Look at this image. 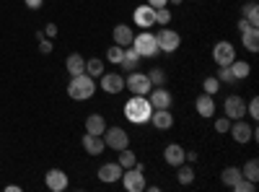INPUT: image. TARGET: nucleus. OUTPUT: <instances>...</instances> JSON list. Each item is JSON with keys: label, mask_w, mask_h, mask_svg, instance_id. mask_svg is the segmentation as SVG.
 Returning <instances> with one entry per match:
<instances>
[{"label": "nucleus", "mask_w": 259, "mask_h": 192, "mask_svg": "<svg viewBox=\"0 0 259 192\" xmlns=\"http://www.w3.org/2000/svg\"><path fill=\"white\" fill-rule=\"evenodd\" d=\"M231 122H233V120H228L226 114L218 117V120H215V130H218V133H228V130H231Z\"/></svg>", "instance_id": "obj_39"}, {"label": "nucleus", "mask_w": 259, "mask_h": 192, "mask_svg": "<svg viewBox=\"0 0 259 192\" xmlns=\"http://www.w3.org/2000/svg\"><path fill=\"white\" fill-rule=\"evenodd\" d=\"M231 189H233V192H254V189H256V182H249V179H244V177H241V179L236 182Z\"/></svg>", "instance_id": "obj_36"}, {"label": "nucleus", "mask_w": 259, "mask_h": 192, "mask_svg": "<svg viewBox=\"0 0 259 192\" xmlns=\"http://www.w3.org/2000/svg\"><path fill=\"white\" fill-rule=\"evenodd\" d=\"M145 3L150 8H163V6H168V0H145Z\"/></svg>", "instance_id": "obj_42"}, {"label": "nucleus", "mask_w": 259, "mask_h": 192, "mask_svg": "<svg viewBox=\"0 0 259 192\" xmlns=\"http://www.w3.org/2000/svg\"><path fill=\"white\" fill-rule=\"evenodd\" d=\"M223 114H226L228 120H244V117H246V101H244V96L231 94V96L226 99V104H223Z\"/></svg>", "instance_id": "obj_10"}, {"label": "nucleus", "mask_w": 259, "mask_h": 192, "mask_svg": "<svg viewBox=\"0 0 259 192\" xmlns=\"http://www.w3.org/2000/svg\"><path fill=\"white\" fill-rule=\"evenodd\" d=\"M122 172L124 169L117 164V161H109V164H104V166H99V179L101 182H106V184H114V182H119L122 179Z\"/></svg>", "instance_id": "obj_15"}, {"label": "nucleus", "mask_w": 259, "mask_h": 192, "mask_svg": "<svg viewBox=\"0 0 259 192\" xmlns=\"http://www.w3.org/2000/svg\"><path fill=\"white\" fill-rule=\"evenodd\" d=\"M122 187L127 192H145V174H143V166L135 164L122 172Z\"/></svg>", "instance_id": "obj_5"}, {"label": "nucleus", "mask_w": 259, "mask_h": 192, "mask_svg": "<svg viewBox=\"0 0 259 192\" xmlns=\"http://www.w3.org/2000/svg\"><path fill=\"white\" fill-rule=\"evenodd\" d=\"M168 3H171V6H182V0H168Z\"/></svg>", "instance_id": "obj_44"}, {"label": "nucleus", "mask_w": 259, "mask_h": 192, "mask_svg": "<svg viewBox=\"0 0 259 192\" xmlns=\"http://www.w3.org/2000/svg\"><path fill=\"white\" fill-rule=\"evenodd\" d=\"M26 3V8H31V11H39L41 8V0H24Z\"/></svg>", "instance_id": "obj_43"}, {"label": "nucleus", "mask_w": 259, "mask_h": 192, "mask_svg": "<svg viewBox=\"0 0 259 192\" xmlns=\"http://www.w3.org/2000/svg\"><path fill=\"white\" fill-rule=\"evenodd\" d=\"M45 36H47V39H55V36H57V24H47V26H45Z\"/></svg>", "instance_id": "obj_41"}, {"label": "nucleus", "mask_w": 259, "mask_h": 192, "mask_svg": "<svg viewBox=\"0 0 259 192\" xmlns=\"http://www.w3.org/2000/svg\"><path fill=\"white\" fill-rule=\"evenodd\" d=\"M133 21H135V26H140V29H153L156 26V8H150L148 3L138 6L135 13H133Z\"/></svg>", "instance_id": "obj_12"}, {"label": "nucleus", "mask_w": 259, "mask_h": 192, "mask_svg": "<svg viewBox=\"0 0 259 192\" xmlns=\"http://www.w3.org/2000/svg\"><path fill=\"white\" fill-rule=\"evenodd\" d=\"M65 70H68L70 75H80V73H85V57L78 55V52L68 55V60H65Z\"/></svg>", "instance_id": "obj_23"}, {"label": "nucleus", "mask_w": 259, "mask_h": 192, "mask_svg": "<svg viewBox=\"0 0 259 192\" xmlns=\"http://www.w3.org/2000/svg\"><path fill=\"white\" fill-rule=\"evenodd\" d=\"M150 122H153V127H158V130H168V127H174V114L168 109H153Z\"/></svg>", "instance_id": "obj_22"}, {"label": "nucleus", "mask_w": 259, "mask_h": 192, "mask_svg": "<svg viewBox=\"0 0 259 192\" xmlns=\"http://www.w3.org/2000/svg\"><path fill=\"white\" fill-rule=\"evenodd\" d=\"M148 101H150V106L153 109H171V94L163 89V86H153L150 89V94H148Z\"/></svg>", "instance_id": "obj_14"}, {"label": "nucleus", "mask_w": 259, "mask_h": 192, "mask_svg": "<svg viewBox=\"0 0 259 192\" xmlns=\"http://www.w3.org/2000/svg\"><path fill=\"white\" fill-rule=\"evenodd\" d=\"M39 52H41V55H50V52H52V39L41 36V39H39Z\"/></svg>", "instance_id": "obj_40"}, {"label": "nucleus", "mask_w": 259, "mask_h": 192, "mask_svg": "<svg viewBox=\"0 0 259 192\" xmlns=\"http://www.w3.org/2000/svg\"><path fill=\"white\" fill-rule=\"evenodd\" d=\"M202 91H205V94H210V96H215V94L221 91V81L215 78V75H207V78L202 81Z\"/></svg>", "instance_id": "obj_32"}, {"label": "nucleus", "mask_w": 259, "mask_h": 192, "mask_svg": "<svg viewBox=\"0 0 259 192\" xmlns=\"http://www.w3.org/2000/svg\"><path fill=\"white\" fill-rule=\"evenodd\" d=\"M215 78H218L221 83H236V78H233V73H231L228 65H218V73H215Z\"/></svg>", "instance_id": "obj_33"}, {"label": "nucleus", "mask_w": 259, "mask_h": 192, "mask_svg": "<svg viewBox=\"0 0 259 192\" xmlns=\"http://www.w3.org/2000/svg\"><path fill=\"white\" fill-rule=\"evenodd\" d=\"M246 114L251 117V120H259V99L254 96L251 101H246Z\"/></svg>", "instance_id": "obj_38"}, {"label": "nucleus", "mask_w": 259, "mask_h": 192, "mask_svg": "<svg viewBox=\"0 0 259 192\" xmlns=\"http://www.w3.org/2000/svg\"><path fill=\"white\" fill-rule=\"evenodd\" d=\"M156 42H158V52L171 55V52L179 50L182 36H179V31H174V29H161V31L156 34Z\"/></svg>", "instance_id": "obj_8"}, {"label": "nucleus", "mask_w": 259, "mask_h": 192, "mask_svg": "<svg viewBox=\"0 0 259 192\" xmlns=\"http://www.w3.org/2000/svg\"><path fill=\"white\" fill-rule=\"evenodd\" d=\"M148 78H150V83H153V86H163L166 83V73L161 70V68H153L148 73Z\"/></svg>", "instance_id": "obj_37"}, {"label": "nucleus", "mask_w": 259, "mask_h": 192, "mask_svg": "<svg viewBox=\"0 0 259 192\" xmlns=\"http://www.w3.org/2000/svg\"><path fill=\"white\" fill-rule=\"evenodd\" d=\"M104 145L112 148V151H122V148H130V135L124 127H106L104 130Z\"/></svg>", "instance_id": "obj_6"}, {"label": "nucleus", "mask_w": 259, "mask_h": 192, "mask_svg": "<svg viewBox=\"0 0 259 192\" xmlns=\"http://www.w3.org/2000/svg\"><path fill=\"white\" fill-rule=\"evenodd\" d=\"M194 109H197V114H200V117L210 120V117L215 114V99H212L210 94H200V96H197V101H194Z\"/></svg>", "instance_id": "obj_18"}, {"label": "nucleus", "mask_w": 259, "mask_h": 192, "mask_svg": "<svg viewBox=\"0 0 259 192\" xmlns=\"http://www.w3.org/2000/svg\"><path fill=\"white\" fill-rule=\"evenodd\" d=\"M150 114H153V106H150L148 96H133V99H127V104H124V117L133 122V125H145V122H150Z\"/></svg>", "instance_id": "obj_1"}, {"label": "nucleus", "mask_w": 259, "mask_h": 192, "mask_svg": "<svg viewBox=\"0 0 259 192\" xmlns=\"http://www.w3.org/2000/svg\"><path fill=\"white\" fill-rule=\"evenodd\" d=\"M228 68H231V73H233L236 81H244V78H249V73H251V65H249V62H244V60H233Z\"/></svg>", "instance_id": "obj_25"}, {"label": "nucleus", "mask_w": 259, "mask_h": 192, "mask_svg": "<svg viewBox=\"0 0 259 192\" xmlns=\"http://www.w3.org/2000/svg\"><path fill=\"white\" fill-rule=\"evenodd\" d=\"M45 182L52 192H62L68 189V174L62 172V169H50V172L45 174Z\"/></svg>", "instance_id": "obj_16"}, {"label": "nucleus", "mask_w": 259, "mask_h": 192, "mask_svg": "<svg viewBox=\"0 0 259 192\" xmlns=\"http://www.w3.org/2000/svg\"><path fill=\"white\" fill-rule=\"evenodd\" d=\"M156 24H161V26H168V24H171V11H168V6L156 8Z\"/></svg>", "instance_id": "obj_34"}, {"label": "nucleus", "mask_w": 259, "mask_h": 192, "mask_svg": "<svg viewBox=\"0 0 259 192\" xmlns=\"http://www.w3.org/2000/svg\"><path fill=\"white\" fill-rule=\"evenodd\" d=\"M80 145H83V151L89 153V156H99V153H104V138L101 135H94V133H85L83 135V140H80Z\"/></svg>", "instance_id": "obj_17"}, {"label": "nucleus", "mask_w": 259, "mask_h": 192, "mask_svg": "<svg viewBox=\"0 0 259 192\" xmlns=\"http://www.w3.org/2000/svg\"><path fill=\"white\" fill-rule=\"evenodd\" d=\"M124 89L133 94V96H148L153 83H150L148 73H140V70H133L127 78H124Z\"/></svg>", "instance_id": "obj_3"}, {"label": "nucleus", "mask_w": 259, "mask_h": 192, "mask_svg": "<svg viewBox=\"0 0 259 192\" xmlns=\"http://www.w3.org/2000/svg\"><path fill=\"white\" fill-rule=\"evenodd\" d=\"M228 133L233 135V140H236V143H249V140H256V133H259V130H256L254 125L244 122V120H233Z\"/></svg>", "instance_id": "obj_9"}, {"label": "nucleus", "mask_w": 259, "mask_h": 192, "mask_svg": "<svg viewBox=\"0 0 259 192\" xmlns=\"http://www.w3.org/2000/svg\"><path fill=\"white\" fill-rule=\"evenodd\" d=\"M96 91V78H91L89 73H80V75H70V83H68V96L75 99V101H85L91 99Z\"/></svg>", "instance_id": "obj_2"}, {"label": "nucleus", "mask_w": 259, "mask_h": 192, "mask_svg": "<svg viewBox=\"0 0 259 192\" xmlns=\"http://www.w3.org/2000/svg\"><path fill=\"white\" fill-rule=\"evenodd\" d=\"M122 52H124V47H119V45H112L109 50H106V60H109V62H114V65H119Z\"/></svg>", "instance_id": "obj_35"}, {"label": "nucleus", "mask_w": 259, "mask_h": 192, "mask_svg": "<svg viewBox=\"0 0 259 192\" xmlns=\"http://www.w3.org/2000/svg\"><path fill=\"white\" fill-rule=\"evenodd\" d=\"M112 36H114V45H119V47H130V45H133V39H135V31H133V26L119 24V26H114Z\"/></svg>", "instance_id": "obj_19"}, {"label": "nucleus", "mask_w": 259, "mask_h": 192, "mask_svg": "<svg viewBox=\"0 0 259 192\" xmlns=\"http://www.w3.org/2000/svg\"><path fill=\"white\" fill-rule=\"evenodd\" d=\"M241 18H246L249 24L259 26V6H256V0H249V3L241 8Z\"/></svg>", "instance_id": "obj_27"}, {"label": "nucleus", "mask_w": 259, "mask_h": 192, "mask_svg": "<svg viewBox=\"0 0 259 192\" xmlns=\"http://www.w3.org/2000/svg\"><path fill=\"white\" fill-rule=\"evenodd\" d=\"M177 169H179V174H177L179 184H192V182H194V166H192V164L184 161V164H179Z\"/></svg>", "instance_id": "obj_29"}, {"label": "nucleus", "mask_w": 259, "mask_h": 192, "mask_svg": "<svg viewBox=\"0 0 259 192\" xmlns=\"http://www.w3.org/2000/svg\"><path fill=\"white\" fill-rule=\"evenodd\" d=\"M241 177L249 179V182H259V161L256 159H249L241 169Z\"/></svg>", "instance_id": "obj_28"}, {"label": "nucleus", "mask_w": 259, "mask_h": 192, "mask_svg": "<svg viewBox=\"0 0 259 192\" xmlns=\"http://www.w3.org/2000/svg\"><path fill=\"white\" fill-rule=\"evenodd\" d=\"M212 60H215V65H231V62L236 60V47L231 45V42H215Z\"/></svg>", "instance_id": "obj_11"}, {"label": "nucleus", "mask_w": 259, "mask_h": 192, "mask_svg": "<svg viewBox=\"0 0 259 192\" xmlns=\"http://www.w3.org/2000/svg\"><path fill=\"white\" fill-rule=\"evenodd\" d=\"M85 73H89L91 78H101V73H104V60H99V57L85 60Z\"/></svg>", "instance_id": "obj_30"}, {"label": "nucleus", "mask_w": 259, "mask_h": 192, "mask_svg": "<svg viewBox=\"0 0 259 192\" xmlns=\"http://www.w3.org/2000/svg\"><path fill=\"white\" fill-rule=\"evenodd\" d=\"M239 34H241V42H244V50L259 52V29L254 24H249L246 18H241L239 21Z\"/></svg>", "instance_id": "obj_7"}, {"label": "nucleus", "mask_w": 259, "mask_h": 192, "mask_svg": "<svg viewBox=\"0 0 259 192\" xmlns=\"http://www.w3.org/2000/svg\"><path fill=\"white\" fill-rule=\"evenodd\" d=\"M130 47H135V52L140 55V57H153V55H158V42H156V34L153 31H140V34H135V39H133V45Z\"/></svg>", "instance_id": "obj_4"}, {"label": "nucleus", "mask_w": 259, "mask_h": 192, "mask_svg": "<svg viewBox=\"0 0 259 192\" xmlns=\"http://www.w3.org/2000/svg\"><path fill=\"white\" fill-rule=\"evenodd\" d=\"M163 159H166L168 166H179V164L187 161V159H184V148H182L179 143H168L166 151H163Z\"/></svg>", "instance_id": "obj_20"}, {"label": "nucleus", "mask_w": 259, "mask_h": 192, "mask_svg": "<svg viewBox=\"0 0 259 192\" xmlns=\"http://www.w3.org/2000/svg\"><path fill=\"white\" fill-rule=\"evenodd\" d=\"M138 65H140V55L135 52V47H124L122 60H119V68L127 70V73H133V70H138Z\"/></svg>", "instance_id": "obj_21"}, {"label": "nucleus", "mask_w": 259, "mask_h": 192, "mask_svg": "<svg viewBox=\"0 0 259 192\" xmlns=\"http://www.w3.org/2000/svg\"><path fill=\"white\" fill-rule=\"evenodd\" d=\"M99 83H101V91L104 94H119L122 89H124V75L122 73H101V78H99Z\"/></svg>", "instance_id": "obj_13"}, {"label": "nucleus", "mask_w": 259, "mask_h": 192, "mask_svg": "<svg viewBox=\"0 0 259 192\" xmlns=\"http://www.w3.org/2000/svg\"><path fill=\"white\" fill-rule=\"evenodd\" d=\"M117 153H119V161H117V164H119L122 169H130V166L138 164V156L130 151V148H122V151H117Z\"/></svg>", "instance_id": "obj_31"}, {"label": "nucleus", "mask_w": 259, "mask_h": 192, "mask_svg": "<svg viewBox=\"0 0 259 192\" xmlns=\"http://www.w3.org/2000/svg\"><path fill=\"white\" fill-rule=\"evenodd\" d=\"M106 130V120L96 112V114H89L85 117V133H94V135H104Z\"/></svg>", "instance_id": "obj_24"}, {"label": "nucleus", "mask_w": 259, "mask_h": 192, "mask_svg": "<svg viewBox=\"0 0 259 192\" xmlns=\"http://www.w3.org/2000/svg\"><path fill=\"white\" fill-rule=\"evenodd\" d=\"M239 179H241V169H239V166H226L223 172H221V182H223L226 187H233Z\"/></svg>", "instance_id": "obj_26"}]
</instances>
